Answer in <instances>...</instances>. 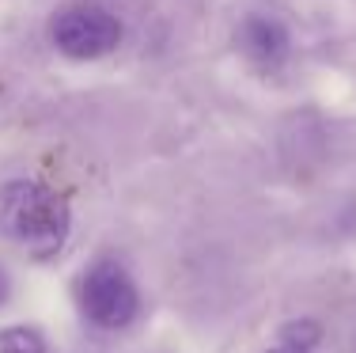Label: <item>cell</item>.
Segmentation results:
<instances>
[{
  "label": "cell",
  "mask_w": 356,
  "mask_h": 353,
  "mask_svg": "<svg viewBox=\"0 0 356 353\" xmlns=\"http://www.w3.org/2000/svg\"><path fill=\"white\" fill-rule=\"evenodd\" d=\"M0 228L12 243L27 247L31 255H57L72 228L69 201L46 182L15 179L0 190Z\"/></svg>",
  "instance_id": "1"
},
{
  "label": "cell",
  "mask_w": 356,
  "mask_h": 353,
  "mask_svg": "<svg viewBox=\"0 0 356 353\" xmlns=\"http://www.w3.org/2000/svg\"><path fill=\"white\" fill-rule=\"evenodd\" d=\"M49 31H54L57 49L76 57V61H95V57L110 54L122 42V23L103 4H88V0L65 4L54 15V27Z\"/></svg>",
  "instance_id": "2"
},
{
  "label": "cell",
  "mask_w": 356,
  "mask_h": 353,
  "mask_svg": "<svg viewBox=\"0 0 356 353\" xmlns=\"http://www.w3.org/2000/svg\"><path fill=\"white\" fill-rule=\"evenodd\" d=\"M80 304L83 315L91 319L103 331H118V327H129L140 312V297L133 277L114 262H99L83 274L80 285Z\"/></svg>",
  "instance_id": "3"
},
{
  "label": "cell",
  "mask_w": 356,
  "mask_h": 353,
  "mask_svg": "<svg viewBox=\"0 0 356 353\" xmlns=\"http://www.w3.org/2000/svg\"><path fill=\"white\" fill-rule=\"evenodd\" d=\"M239 42H243V49H247L254 61L269 65V69L281 65L284 54H288V31L277 19H266V15H254V19L243 23Z\"/></svg>",
  "instance_id": "4"
},
{
  "label": "cell",
  "mask_w": 356,
  "mask_h": 353,
  "mask_svg": "<svg viewBox=\"0 0 356 353\" xmlns=\"http://www.w3.org/2000/svg\"><path fill=\"white\" fill-rule=\"evenodd\" d=\"M0 353H46V342L27 327H8L0 331Z\"/></svg>",
  "instance_id": "5"
},
{
  "label": "cell",
  "mask_w": 356,
  "mask_h": 353,
  "mask_svg": "<svg viewBox=\"0 0 356 353\" xmlns=\"http://www.w3.org/2000/svg\"><path fill=\"white\" fill-rule=\"evenodd\" d=\"M315 342H318V327L303 319V323H292V327H288V331H284V342H281V346H292V350H307V353H311V346H315Z\"/></svg>",
  "instance_id": "6"
},
{
  "label": "cell",
  "mask_w": 356,
  "mask_h": 353,
  "mask_svg": "<svg viewBox=\"0 0 356 353\" xmlns=\"http://www.w3.org/2000/svg\"><path fill=\"white\" fill-rule=\"evenodd\" d=\"M8 292H12V281H8L4 266H0V304H4V300H8Z\"/></svg>",
  "instance_id": "7"
},
{
  "label": "cell",
  "mask_w": 356,
  "mask_h": 353,
  "mask_svg": "<svg viewBox=\"0 0 356 353\" xmlns=\"http://www.w3.org/2000/svg\"><path fill=\"white\" fill-rule=\"evenodd\" d=\"M269 353H307V350H292V346H273Z\"/></svg>",
  "instance_id": "8"
}]
</instances>
